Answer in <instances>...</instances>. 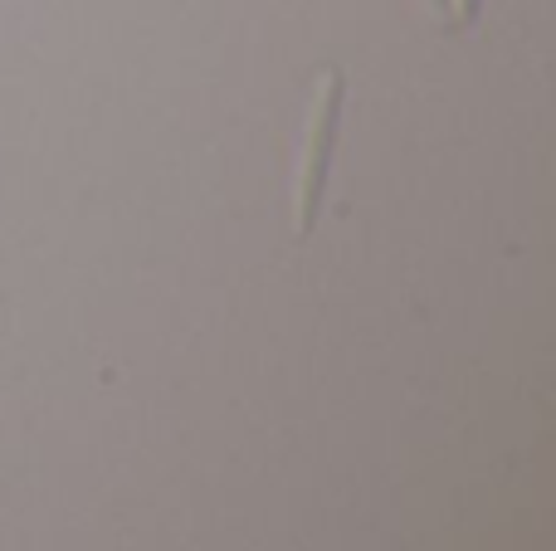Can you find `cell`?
<instances>
[{
	"label": "cell",
	"instance_id": "cell-3",
	"mask_svg": "<svg viewBox=\"0 0 556 551\" xmlns=\"http://www.w3.org/2000/svg\"><path fill=\"white\" fill-rule=\"evenodd\" d=\"M425 10H430V15H440L444 25L454 29V5H450V0H425Z\"/></svg>",
	"mask_w": 556,
	"mask_h": 551
},
{
	"label": "cell",
	"instance_id": "cell-2",
	"mask_svg": "<svg viewBox=\"0 0 556 551\" xmlns=\"http://www.w3.org/2000/svg\"><path fill=\"white\" fill-rule=\"evenodd\" d=\"M450 5H454V29H464V25H473V20H479L483 0H450Z\"/></svg>",
	"mask_w": 556,
	"mask_h": 551
},
{
	"label": "cell",
	"instance_id": "cell-1",
	"mask_svg": "<svg viewBox=\"0 0 556 551\" xmlns=\"http://www.w3.org/2000/svg\"><path fill=\"white\" fill-rule=\"evenodd\" d=\"M342 98H346V74L342 68H323V74H317V93H313V113H307L303 162H298V191H293V230L298 234H313L317 210H323L337 127H342Z\"/></svg>",
	"mask_w": 556,
	"mask_h": 551
}]
</instances>
